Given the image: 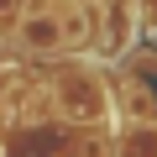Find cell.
Here are the masks:
<instances>
[{"label":"cell","mask_w":157,"mask_h":157,"mask_svg":"<svg viewBox=\"0 0 157 157\" xmlns=\"http://www.w3.org/2000/svg\"><path fill=\"white\" fill-rule=\"evenodd\" d=\"M52 105H58L68 121H100V115H105V89H100L94 73L63 68V73L52 78Z\"/></svg>","instance_id":"1"},{"label":"cell","mask_w":157,"mask_h":157,"mask_svg":"<svg viewBox=\"0 0 157 157\" xmlns=\"http://www.w3.org/2000/svg\"><path fill=\"white\" fill-rule=\"evenodd\" d=\"M58 11H63L58 0H32L16 21V42L26 52H58L63 47V16Z\"/></svg>","instance_id":"2"}]
</instances>
